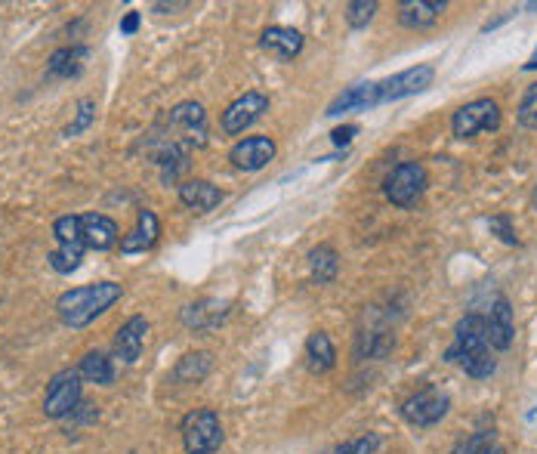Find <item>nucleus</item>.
<instances>
[{
    "mask_svg": "<svg viewBox=\"0 0 537 454\" xmlns=\"http://www.w3.org/2000/svg\"><path fill=\"white\" fill-rule=\"evenodd\" d=\"M121 297H124V288L118 282H96L84 288H71L56 300V316L68 328H87L90 322L105 316Z\"/></svg>",
    "mask_w": 537,
    "mask_h": 454,
    "instance_id": "nucleus-2",
    "label": "nucleus"
},
{
    "mask_svg": "<svg viewBox=\"0 0 537 454\" xmlns=\"http://www.w3.org/2000/svg\"><path fill=\"white\" fill-rule=\"evenodd\" d=\"M522 72H537V47H534V53H531V59L522 65Z\"/></svg>",
    "mask_w": 537,
    "mask_h": 454,
    "instance_id": "nucleus-39",
    "label": "nucleus"
},
{
    "mask_svg": "<svg viewBox=\"0 0 537 454\" xmlns=\"http://www.w3.org/2000/svg\"><path fill=\"white\" fill-rule=\"evenodd\" d=\"M309 272L315 285H331L340 272V254L331 244H318V248L309 251Z\"/></svg>",
    "mask_w": 537,
    "mask_h": 454,
    "instance_id": "nucleus-26",
    "label": "nucleus"
},
{
    "mask_svg": "<svg viewBox=\"0 0 537 454\" xmlns=\"http://www.w3.org/2000/svg\"><path fill=\"white\" fill-rule=\"evenodd\" d=\"M232 312V303L229 300H198V303H189L183 306V312H179V319H183V325L189 331H213L220 328Z\"/></svg>",
    "mask_w": 537,
    "mask_h": 454,
    "instance_id": "nucleus-16",
    "label": "nucleus"
},
{
    "mask_svg": "<svg viewBox=\"0 0 537 454\" xmlns=\"http://www.w3.org/2000/svg\"><path fill=\"white\" fill-rule=\"evenodd\" d=\"M476 454H507V448H504V445H488V448H482V451H476Z\"/></svg>",
    "mask_w": 537,
    "mask_h": 454,
    "instance_id": "nucleus-40",
    "label": "nucleus"
},
{
    "mask_svg": "<svg viewBox=\"0 0 537 454\" xmlns=\"http://www.w3.org/2000/svg\"><path fill=\"white\" fill-rule=\"evenodd\" d=\"M377 10H380L377 0H349V4L343 7V19H346L349 28L362 31V28H368L374 22Z\"/></svg>",
    "mask_w": 537,
    "mask_h": 454,
    "instance_id": "nucleus-27",
    "label": "nucleus"
},
{
    "mask_svg": "<svg viewBox=\"0 0 537 454\" xmlns=\"http://www.w3.org/2000/svg\"><path fill=\"white\" fill-rule=\"evenodd\" d=\"M68 421H71V424H96V421H99V405H93V402H81L75 411L68 414Z\"/></svg>",
    "mask_w": 537,
    "mask_h": 454,
    "instance_id": "nucleus-35",
    "label": "nucleus"
},
{
    "mask_svg": "<svg viewBox=\"0 0 537 454\" xmlns=\"http://www.w3.org/2000/svg\"><path fill=\"white\" fill-rule=\"evenodd\" d=\"M90 59V50L81 47V44H71V47H59L53 50L50 62H47V78H78L84 72V65Z\"/></svg>",
    "mask_w": 537,
    "mask_h": 454,
    "instance_id": "nucleus-21",
    "label": "nucleus"
},
{
    "mask_svg": "<svg viewBox=\"0 0 537 454\" xmlns=\"http://www.w3.org/2000/svg\"><path fill=\"white\" fill-rule=\"evenodd\" d=\"M436 81V65H414V68H405V72L392 75L386 81H377L380 87V106L383 102H399V99H408V96H417V93H426Z\"/></svg>",
    "mask_w": 537,
    "mask_h": 454,
    "instance_id": "nucleus-10",
    "label": "nucleus"
},
{
    "mask_svg": "<svg viewBox=\"0 0 537 454\" xmlns=\"http://www.w3.org/2000/svg\"><path fill=\"white\" fill-rule=\"evenodd\" d=\"M442 359L448 365H457L473 380H488L497 371V359L488 343V325L482 312H467V316L454 325V340L445 349Z\"/></svg>",
    "mask_w": 537,
    "mask_h": 454,
    "instance_id": "nucleus-1",
    "label": "nucleus"
},
{
    "mask_svg": "<svg viewBox=\"0 0 537 454\" xmlns=\"http://www.w3.org/2000/svg\"><path fill=\"white\" fill-rule=\"evenodd\" d=\"M488 229H491V235H497L504 244H510V248H516V244H519V235H516V226H513V217H510V214H494V217H488Z\"/></svg>",
    "mask_w": 537,
    "mask_h": 454,
    "instance_id": "nucleus-33",
    "label": "nucleus"
},
{
    "mask_svg": "<svg viewBox=\"0 0 537 454\" xmlns=\"http://www.w3.org/2000/svg\"><path fill=\"white\" fill-rule=\"evenodd\" d=\"M84 402V380L78 368H65L56 371L47 383V396H44V414L50 421H65V417Z\"/></svg>",
    "mask_w": 537,
    "mask_h": 454,
    "instance_id": "nucleus-7",
    "label": "nucleus"
},
{
    "mask_svg": "<svg viewBox=\"0 0 537 454\" xmlns=\"http://www.w3.org/2000/svg\"><path fill=\"white\" fill-rule=\"evenodd\" d=\"M374 106H380V87H377V81H365V84H355V87L343 90L328 106L325 115L337 118L343 112H368Z\"/></svg>",
    "mask_w": 537,
    "mask_h": 454,
    "instance_id": "nucleus-18",
    "label": "nucleus"
},
{
    "mask_svg": "<svg viewBox=\"0 0 537 454\" xmlns=\"http://www.w3.org/2000/svg\"><path fill=\"white\" fill-rule=\"evenodd\" d=\"M266 112H269V96L260 93V90H247L226 106L220 127H223L226 136H241L247 127H254Z\"/></svg>",
    "mask_w": 537,
    "mask_h": 454,
    "instance_id": "nucleus-9",
    "label": "nucleus"
},
{
    "mask_svg": "<svg viewBox=\"0 0 537 454\" xmlns=\"http://www.w3.org/2000/svg\"><path fill=\"white\" fill-rule=\"evenodd\" d=\"M355 136H358V124H343V127H334V130H331V143H334L337 149H346Z\"/></svg>",
    "mask_w": 537,
    "mask_h": 454,
    "instance_id": "nucleus-36",
    "label": "nucleus"
},
{
    "mask_svg": "<svg viewBox=\"0 0 537 454\" xmlns=\"http://www.w3.org/2000/svg\"><path fill=\"white\" fill-rule=\"evenodd\" d=\"M445 10H448L445 0H402L399 4V25H405L411 31H423L429 25H436Z\"/></svg>",
    "mask_w": 537,
    "mask_h": 454,
    "instance_id": "nucleus-19",
    "label": "nucleus"
},
{
    "mask_svg": "<svg viewBox=\"0 0 537 454\" xmlns=\"http://www.w3.org/2000/svg\"><path fill=\"white\" fill-rule=\"evenodd\" d=\"M78 374H81V380L96 383V387H112L115 383V362H112L109 353H102V349H90L78 365Z\"/></svg>",
    "mask_w": 537,
    "mask_h": 454,
    "instance_id": "nucleus-25",
    "label": "nucleus"
},
{
    "mask_svg": "<svg viewBox=\"0 0 537 454\" xmlns=\"http://www.w3.org/2000/svg\"><path fill=\"white\" fill-rule=\"evenodd\" d=\"M429 186V173L420 161H402L399 167H392V173L383 183V195L389 204L402 207V211H411V207L420 204V198L426 195Z\"/></svg>",
    "mask_w": 537,
    "mask_h": 454,
    "instance_id": "nucleus-5",
    "label": "nucleus"
},
{
    "mask_svg": "<svg viewBox=\"0 0 537 454\" xmlns=\"http://www.w3.org/2000/svg\"><path fill=\"white\" fill-rule=\"evenodd\" d=\"M213 365H217L213 362V353H207V349H195V353H186L176 362L170 377H173V383H201V380L210 377Z\"/></svg>",
    "mask_w": 537,
    "mask_h": 454,
    "instance_id": "nucleus-24",
    "label": "nucleus"
},
{
    "mask_svg": "<svg viewBox=\"0 0 537 454\" xmlns=\"http://www.w3.org/2000/svg\"><path fill=\"white\" fill-rule=\"evenodd\" d=\"M383 445L380 433H365V436H358V439H349L343 445H337L331 454H377Z\"/></svg>",
    "mask_w": 537,
    "mask_h": 454,
    "instance_id": "nucleus-32",
    "label": "nucleus"
},
{
    "mask_svg": "<svg viewBox=\"0 0 537 454\" xmlns=\"http://www.w3.org/2000/svg\"><path fill=\"white\" fill-rule=\"evenodd\" d=\"M488 445H497V433L494 430H479V433H470L467 439H460L454 445V454H476Z\"/></svg>",
    "mask_w": 537,
    "mask_h": 454,
    "instance_id": "nucleus-34",
    "label": "nucleus"
},
{
    "mask_svg": "<svg viewBox=\"0 0 537 454\" xmlns=\"http://www.w3.org/2000/svg\"><path fill=\"white\" fill-rule=\"evenodd\" d=\"M516 121L525 130H537V81L525 87V93L519 99V109H516Z\"/></svg>",
    "mask_w": 537,
    "mask_h": 454,
    "instance_id": "nucleus-31",
    "label": "nucleus"
},
{
    "mask_svg": "<svg viewBox=\"0 0 537 454\" xmlns=\"http://www.w3.org/2000/svg\"><path fill=\"white\" fill-rule=\"evenodd\" d=\"M500 106L491 99V96H482V99H473L467 106H460L454 115H451V133L457 139H473L479 133H491L500 127Z\"/></svg>",
    "mask_w": 537,
    "mask_h": 454,
    "instance_id": "nucleus-8",
    "label": "nucleus"
},
{
    "mask_svg": "<svg viewBox=\"0 0 537 454\" xmlns=\"http://www.w3.org/2000/svg\"><path fill=\"white\" fill-rule=\"evenodd\" d=\"M179 201H183L189 211H195V214H210L213 207H220L223 192H220V186H213L210 180L195 177V180L179 183Z\"/></svg>",
    "mask_w": 537,
    "mask_h": 454,
    "instance_id": "nucleus-20",
    "label": "nucleus"
},
{
    "mask_svg": "<svg viewBox=\"0 0 537 454\" xmlns=\"http://www.w3.org/2000/svg\"><path fill=\"white\" fill-rule=\"evenodd\" d=\"M272 158H275V139L272 136H244L229 149V161L238 170H247V173L263 170Z\"/></svg>",
    "mask_w": 537,
    "mask_h": 454,
    "instance_id": "nucleus-12",
    "label": "nucleus"
},
{
    "mask_svg": "<svg viewBox=\"0 0 537 454\" xmlns=\"http://www.w3.org/2000/svg\"><path fill=\"white\" fill-rule=\"evenodd\" d=\"M53 235L59 244H68V248H84L81 238V217L78 214H65L53 223Z\"/></svg>",
    "mask_w": 537,
    "mask_h": 454,
    "instance_id": "nucleus-29",
    "label": "nucleus"
},
{
    "mask_svg": "<svg viewBox=\"0 0 537 454\" xmlns=\"http://www.w3.org/2000/svg\"><path fill=\"white\" fill-rule=\"evenodd\" d=\"M136 28H139V13L130 10V13L121 19V34H136Z\"/></svg>",
    "mask_w": 537,
    "mask_h": 454,
    "instance_id": "nucleus-37",
    "label": "nucleus"
},
{
    "mask_svg": "<svg viewBox=\"0 0 537 454\" xmlns=\"http://www.w3.org/2000/svg\"><path fill=\"white\" fill-rule=\"evenodd\" d=\"M167 139L183 149H198L207 143V115L201 102H179L167 112Z\"/></svg>",
    "mask_w": 537,
    "mask_h": 454,
    "instance_id": "nucleus-6",
    "label": "nucleus"
},
{
    "mask_svg": "<svg viewBox=\"0 0 537 454\" xmlns=\"http://www.w3.org/2000/svg\"><path fill=\"white\" fill-rule=\"evenodd\" d=\"M531 204H534V211H537V189H534V198H531Z\"/></svg>",
    "mask_w": 537,
    "mask_h": 454,
    "instance_id": "nucleus-42",
    "label": "nucleus"
},
{
    "mask_svg": "<svg viewBox=\"0 0 537 454\" xmlns=\"http://www.w3.org/2000/svg\"><path fill=\"white\" fill-rule=\"evenodd\" d=\"M93 121H96V102H93L90 96H81V99H78L75 121H71V124L65 127V136H68V139L81 136L84 130H90V124H93Z\"/></svg>",
    "mask_w": 537,
    "mask_h": 454,
    "instance_id": "nucleus-30",
    "label": "nucleus"
},
{
    "mask_svg": "<svg viewBox=\"0 0 537 454\" xmlns=\"http://www.w3.org/2000/svg\"><path fill=\"white\" fill-rule=\"evenodd\" d=\"M306 368L312 374H328L337 368V349L325 331H312L306 340Z\"/></svg>",
    "mask_w": 537,
    "mask_h": 454,
    "instance_id": "nucleus-23",
    "label": "nucleus"
},
{
    "mask_svg": "<svg viewBox=\"0 0 537 454\" xmlns=\"http://www.w3.org/2000/svg\"><path fill=\"white\" fill-rule=\"evenodd\" d=\"M158 238H161V220H158V214L149 211V207H142V211L136 214V226H133L127 235H121L118 251L127 254V257H133V254H146V251L155 248Z\"/></svg>",
    "mask_w": 537,
    "mask_h": 454,
    "instance_id": "nucleus-13",
    "label": "nucleus"
},
{
    "mask_svg": "<svg viewBox=\"0 0 537 454\" xmlns=\"http://www.w3.org/2000/svg\"><path fill=\"white\" fill-rule=\"evenodd\" d=\"M525 10H534V13H537V0H531V4H525Z\"/></svg>",
    "mask_w": 537,
    "mask_h": 454,
    "instance_id": "nucleus-41",
    "label": "nucleus"
},
{
    "mask_svg": "<svg viewBox=\"0 0 537 454\" xmlns=\"http://www.w3.org/2000/svg\"><path fill=\"white\" fill-rule=\"evenodd\" d=\"M451 411V396L442 390V387H423L417 393H411L402 405H399V414H402V421L408 427H417V430H429V427H436L442 424L445 417Z\"/></svg>",
    "mask_w": 537,
    "mask_h": 454,
    "instance_id": "nucleus-4",
    "label": "nucleus"
},
{
    "mask_svg": "<svg viewBox=\"0 0 537 454\" xmlns=\"http://www.w3.org/2000/svg\"><path fill=\"white\" fill-rule=\"evenodd\" d=\"M81 238L90 251H112L121 241V229L105 214H81Z\"/></svg>",
    "mask_w": 537,
    "mask_h": 454,
    "instance_id": "nucleus-17",
    "label": "nucleus"
},
{
    "mask_svg": "<svg viewBox=\"0 0 537 454\" xmlns=\"http://www.w3.org/2000/svg\"><path fill=\"white\" fill-rule=\"evenodd\" d=\"M303 47H306L303 31H297L291 25H269L260 34V50L278 62H294L303 53Z\"/></svg>",
    "mask_w": 537,
    "mask_h": 454,
    "instance_id": "nucleus-11",
    "label": "nucleus"
},
{
    "mask_svg": "<svg viewBox=\"0 0 537 454\" xmlns=\"http://www.w3.org/2000/svg\"><path fill=\"white\" fill-rule=\"evenodd\" d=\"M485 325H488V343L494 353H507L516 340V319H513V306L507 297H497L491 303V312H485Z\"/></svg>",
    "mask_w": 537,
    "mask_h": 454,
    "instance_id": "nucleus-14",
    "label": "nucleus"
},
{
    "mask_svg": "<svg viewBox=\"0 0 537 454\" xmlns=\"http://www.w3.org/2000/svg\"><path fill=\"white\" fill-rule=\"evenodd\" d=\"M84 251H87V248H68V244H59V248L50 251L47 260H50L53 272H59V275H71L75 269H81Z\"/></svg>",
    "mask_w": 537,
    "mask_h": 454,
    "instance_id": "nucleus-28",
    "label": "nucleus"
},
{
    "mask_svg": "<svg viewBox=\"0 0 537 454\" xmlns=\"http://www.w3.org/2000/svg\"><path fill=\"white\" fill-rule=\"evenodd\" d=\"M186 7H189V4H155L152 10H155V13H173V10H186Z\"/></svg>",
    "mask_w": 537,
    "mask_h": 454,
    "instance_id": "nucleus-38",
    "label": "nucleus"
},
{
    "mask_svg": "<svg viewBox=\"0 0 537 454\" xmlns=\"http://www.w3.org/2000/svg\"><path fill=\"white\" fill-rule=\"evenodd\" d=\"M392 349H396V334H392L386 325L358 331V337H355V359L358 362H365V359H386Z\"/></svg>",
    "mask_w": 537,
    "mask_h": 454,
    "instance_id": "nucleus-22",
    "label": "nucleus"
},
{
    "mask_svg": "<svg viewBox=\"0 0 537 454\" xmlns=\"http://www.w3.org/2000/svg\"><path fill=\"white\" fill-rule=\"evenodd\" d=\"M146 337H149V319L146 316H130L115 331V343H112L115 359H121L124 365H136L139 356H142V346H146Z\"/></svg>",
    "mask_w": 537,
    "mask_h": 454,
    "instance_id": "nucleus-15",
    "label": "nucleus"
},
{
    "mask_svg": "<svg viewBox=\"0 0 537 454\" xmlns=\"http://www.w3.org/2000/svg\"><path fill=\"white\" fill-rule=\"evenodd\" d=\"M179 433H183V448L186 454H213L220 451L226 442L223 433V421L213 408H195L183 417L179 424Z\"/></svg>",
    "mask_w": 537,
    "mask_h": 454,
    "instance_id": "nucleus-3",
    "label": "nucleus"
}]
</instances>
